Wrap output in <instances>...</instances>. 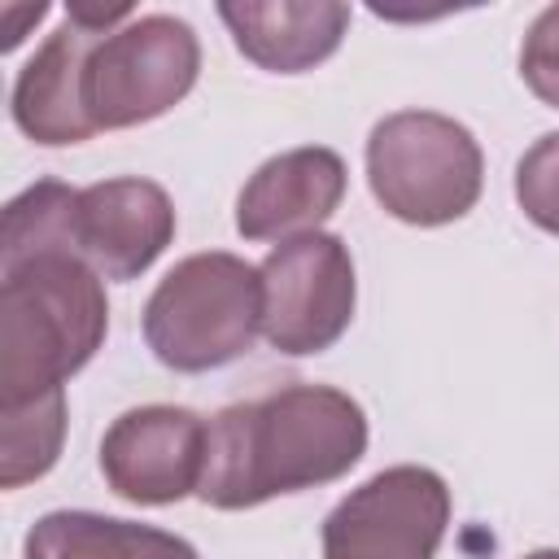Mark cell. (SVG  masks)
I'll list each match as a JSON object with an SVG mask.
<instances>
[{"instance_id":"cell-1","label":"cell","mask_w":559,"mask_h":559,"mask_svg":"<svg viewBox=\"0 0 559 559\" xmlns=\"http://www.w3.org/2000/svg\"><path fill=\"white\" fill-rule=\"evenodd\" d=\"M367 454L362 406L332 384H288L210 419L197 498L245 511L280 493L341 480Z\"/></svg>"},{"instance_id":"cell-2","label":"cell","mask_w":559,"mask_h":559,"mask_svg":"<svg viewBox=\"0 0 559 559\" xmlns=\"http://www.w3.org/2000/svg\"><path fill=\"white\" fill-rule=\"evenodd\" d=\"M109 332L100 275L70 249L0 262V406L66 389Z\"/></svg>"},{"instance_id":"cell-3","label":"cell","mask_w":559,"mask_h":559,"mask_svg":"<svg viewBox=\"0 0 559 559\" xmlns=\"http://www.w3.org/2000/svg\"><path fill=\"white\" fill-rule=\"evenodd\" d=\"M262 332V275L210 249L175 262L144 306V341L170 371H214L253 349Z\"/></svg>"},{"instance_id":"cell-4","label":"cell","mask_w":559,"mask_h":559,"mask_svg":"<svg viewBox=\"0 0 559 559\" xmlns=\"http://www.w3.org/2000/svg\"><path fill=\"white\" fill-rule=\"evenodd\" d=\"M485 157L476 135L432 109H397L371 127L367 183L384 214L411 227H441L480 201Z\"/></svg>"},{"instance_id":"cell-5","label":"cell","mask_w":559,"mask_h":559,"mask_svg":"<svg viewBox=\"0 0 559 559\" xmlns=\"http://www.w3.org/2000/svg\"><path fill=\"white\" fill-rule=\"evenodd\" d=\"M201 70L197 31L170 13H144L100 35L83 66V114L92 131H122L175 109Z\"/></svg>"},{"instance_id":"cell-6","label":"cell","mask_w":559,"mask_h":559,"mask_svg":"<svg viewBox=\"0 0 559 559\" xmlns=\"http://www.w3.org/2000/svg\"><path fill=\"white\" fill-rule=\"evenodd\" d=\"M262 336L280 354H323L332 349L358 301L354 258L341 236L310 231L275 245L262 266Z\"/></svg>"},{"instance_id":"cell-7","label":"cell","mask_w":559,"mask_h":559,"mask_svg":"<svg viewBox=\"0 0 559 559\" xmlns=\"http://www.w3.org/2000/svg\"><path fill=\"white\" fill-rule=\"evenodd\" d=\"M445 524L450 489L432 467H384L332 507L323 559H432Z\"/></svg>"},{"instance_id":"cell-8","label":"cell","mask_w":559,"mask_h":559,"mask_svg":"<svg viewBox=\"0 0 559 559\" xmlns=\"http://www.w3.org/2000/svg\"><path fill=\"white\" fill-rule=\"evenodd\" d=\"M131 4H70L61 26L39 44V52L17 70L13 83V122L26 140L61 148L92 140L83 114V66L100 35L131 22Z\"/></svg>"},{"instance_id":"cell-9","label":"cell","mask_w":559,"mask_h":559,"mask_svg":"<svg viewBox=\"0 0 559 559\" xmlns=\"http://www.w3.org/2000/svg\"><path fill=\"white\" fill-rule=\"evenodd\" d=\"M210 424L183 406H135L100 441L105 485L140 507H170L201 489Z\"/></svg>"},{"instance_id":"cell-10","label":"cell","mask_w":559,"mask_h":559,"mask_svg":"<svg viewBox=\"0 0 559 559\" xmlns=\"http://www.w3.org/2000/svg\"><path fill=\"white\" fill-rule=\"evenodd\" d=\"M175 240V205L162 183L122 175L79 188L74 253L100 280H135Z\"/></svg>"},{"instance_id":"cell-11","label":"cell","mask_w":559,"mask_h":559,"mask_svg":"<svg viewBox=\"0 0 559 559\" xmlns=\"http://www.w3.org/2000/svg\"><path fill=\"white\" fill-rule=\"evenodd\" d=\"M345 197V162L323 148H288L262 162L236 197V231L245 240H297L319 231Z\"/></svg>"},{"instance_id":"cell-12","label":"cell","mask_w":559,"mask_h":559,"mask_svg":"<svg viewBox=\"0 0 559 559\" xmlns=\"http://www.w3.org/2000/svg\"><path fill=\"white\" fill-rule=\"evenodd\" d=\"M218 17L227 22L236 48L271 70V74H301L328 61L345 31H349V4L336 0H280V4H218Z\"/></svg>"},{"instance_id":"cell-13","label":"cell","mask_w":559,"mask_h":559,"mask_svg":"<svg viewBox=\"0 0 559 559\" xmlns=\"http://www.w3.org/2000/svg\"><path fill=\"white\" fill-rule=\"evenodd\" d=\"M22 559H201L183 537L96 511H48L31 524Z\"/></svg>"},{"instance_id":"cell-14","label":"cell","mask_w":559,"mask_h":559,"mask_svg":"<svg viewBox=\"0 0 559 559\" xmlns=\"http://www.w3.org/2000/svg\"><path fill=\"white\" fill-rule=\"evenodd\" d=\"M66 441V389L0 406V485L22 489L52 472Z\"/></svg>"},{"instance_id":"cell-15","label":"cell","mask_w":559,"mask_h":559,"mask_svg":"<svg viewBox=\"0 0 559 559\" xmlns=\"http://www.w3.org/2000/svg\"><path fill=\"white\" fill-rule=\"evenodd\" d=\"M515 201L528 223L559 236V131L542 135L515 166Z\"/></svg>"},{"instance_id":"cell-16","label":"cell","mask_w":559,"mask_h":559,"mask_svg":"<svg viewBox=\"0 0 559 559\" xmlns=\"http://www.w3.org/2000/svg\"><path fill=\"white\" fill-rule=\"evenodd\" d=\"M520 79L528 92L559 109V4L542 9L520 44Z\"/></svg>"},{"instance_id":"cell-17","label":"cell","mask_w":559,"mask_h":559,"mask_svg":"<svg viewBox=\"0 0 559 559\" xmlns=\"http://www.w3.org/2000/svg\"><path fill=\"white\" fill-rule=\"evenodd\" d=\"M48 13V4H26V9H4L9 26H4V52L22 44V22H39Z\"/></svg>"},{"instance_id":"cell-18","label":"cell","mask_w":559,"mask_h":559,"mask_svg":"<svg viewBox=\"0 0 559 559\" xmlns=\"http://www.w3.org/2000/svg\"><path fill=\"white\" fill-rule=\"evenodd\" d=\"M524 559H559V550H533V555H524Z\"/></svg>"}]
</instances>
